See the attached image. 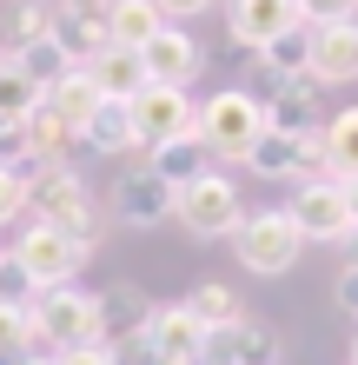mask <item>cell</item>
<instances>
[{"label":"cell","mask_w":358,"mask_h":365,"mask_svg":"<svg viewBox=\"0 0 358 365\" xmlns=\"http://www.w3.org/2000/svg\"><path fill=\"white\" fill-rule=\"evenodd\" d=\"M27 319H33V346H47L53 359H67L80 346H100V292H80V286L33 292Z\"/></svg>","instance_id":"1"},{"label":"cell","mask_w":358,"mask_h":365,"mask_svg":"<svg viewBox=\"0 0 358 365\" xmlns=\"http://www.w3.org/2000/svg\"><path fill=\"white\" fill-rule=\"evenodd\" d=\"M7 252L20 259V272L33 279V292L73 286L80 266L93 259V246H87V240H73V232H60V226H47V220H27V226H20V240H14Z\"/></svg>","instance_id":"2"},{"label":"cell","mask_w":358,"mask_h":365,"mask_svg":"<svg viewBox=\"0 0 358 365\" xmlns=\"http://www.w3.org/2000/svg\"><path fill=\"white\" fill-rule=\"evenodd\" d=\"M193 133L206 140L213 160H246L252 146H259V133H265V100L246 93V87H226V93H213V100L199 106Z\"/></svg>","instance_id":"3"},{"label":"cell","mask_w":358,"mask_h":365,"mask_svg":"<svg viewBox=\"0 0 358 365\" xmlns=\"http://www.w3.org/2000/svg\"><path fill=\"white\" fill-rule=\"evenodd\" d=\"M27 212L33 220H47L60 232H73V240H100V220H93V192L87 180L73 173V166H40V180L27 186Z\"/></svg>","instance_id":"4"},{"label":"cell","mask_w":358,"mask_h":365,"mask_svg":"<svg viewBox=\"0 0 358 365\" xmlns=\"http://www.w3.org/2000/svg\"><path fill=\"white\" fill-rule=\"evenodd\" d=\"M299 226H292V212L285 206H265V212H246L239 232H233V252H239V266L246 272H259V279H279L299 266Z\"/></svg>","instance_id":"5"},{"label":"cell","mask_w":358,"mask_h":365,"mask_svg":"<svg viewBox=\"0 0 358 365\" xmlns=\"http://www.w3.org/2000/svg\"><path fill=\"white\" fill-rule=\"evenodd\" d=\"M173 220L193 232V240H233L239 220H246V200H239L233 173H199L193 186H179Z\"/></svg>","instance_id":"6"},{"label":"cell","mask_w":358,"mask_h":365,"mask_svg":"<svg viewBox=\"0 0 358 365\" xmlns=\"http://www.w3.org/2000/svg\"><path fill=\"white\" fill-rule=\"evenodd\" d=\"M126 113H133V140L146 153H159V146H173L199 126V106L186 100V87H146L126 100Z\"/></svg>","instance_id":"7"},{"label":"cell","mask_w":358,"mask_h":365,"mask_svg":"<svg viewBox=\"0 0 358 365\" xmlns=\"http://www.w3.org/2000/svg\"><path fill=\"white\" fill-rule=\"evenodd\" d=\"M285 212H292V226H299V240L305 246H339L345 232H352V212H345V192H339V180H299L292 186V200H285Z\"/></svg>","instance_id":"8"},{"label":"cell","mask_w":358,"mask_h":365,"mask_svg":"<svg viewBox=\"0 0 358 365\" xmlns=\"http://www.w3.org/2000/svg\"><path fill=\"white\" fill-rule=\"evenodd\" d=\"M292 27H305L299 0H233V14H226V53H259L272 40H285Z\"/></svg>","instance_id":"9"},{"label":"cell","mask_w":358,"mask_h":365,"mask_svg":"<svg viewBox=\"0 0 358 365\" xmlns=\"http://www.w3.org/2000/svg\"><path fill=\"white\" fill-rule=\"evenodd\" d=\"M53 40L87 67L100 47H113V0H53Z\"/></svg>","instance_id":"10"},{"label":"cell","mask_w":358,"mask_h":365,"mask_svg":"<svg viewBox=\"0 0 358 365\" xmlns=\"http://www.w3.org/2000/svg\"><path fill=\"white\" fill-rule=\"evenodd\" d=\"M146 346H153L159 365H206L213 332H206L186 306H153V319H146Z\"/></svg>","instance_id":"11"},{"label":"cell","mask_w":358,"mask_h":365,"mask_svg":"<svg viewBox=\"0 0 358 365\" xmlns=\"http://www.w3.org/2000/svg\"><path fill=\"white\" fill-rule=\"evenodd\" d=\"M173 206H179V186H166L153 166H126L120 186H113L120 226H166V220H173Z\"/></svg>","instance_id":"12"},{"label":"cell","mask_w":358,"mask_h":365,"mask_svg":"<svg viewBox=\"0 0 358 365\" xmlns=\"http://www.w3.org/2000/svg\"><path fill=\"white\" fill-rule=\"evenodd\" d=\"M139 67H146V87H186V80L199 73V40L179 27V20H166V27L139 47Z\"/></svg>","instance_id":"13"},{"label":"cell","mask_w":358,"mask_h":365,"mask_svg":"<svg viewBox=\"0 0 358 365\" xmlns=\"http://www.w3.org/2000/svg\"><path fill=\"white\" fill-rule=\"evenodd\" d=\"M265 126L272 133H325V113H319V80H279V87L265 93Z\"/></svg>","instance_id":"14"},{"label":"cell","mask_w":358,"mask_h":365,"mask_svg":"<svg viewBox=\"0 0 358 365\" xmlns=\"http://www.w3.org/2000/svg\"><path fill=\"white\" fill-rule=\"evenodd\" d=\"M312 80L319 87H352L358 80V27H312Z\"/></svg>","instance_id":"15"},{"label":"cell","mask_w":358,"mask_h":365,"mask_svg":"<svg viewBox=\"0 0 358 365\" xmlns=\"http://www.w3.org/2000/svg\"><path fill=\"white\" fill-rule=\"evenodd\" d=\"M213 365H272L279 359V326H265V319H239V326L213 332Z\"/></svg>","instance_id":"16"},{"label":"cell","mask_w":358,"mask_h":365,"mask_svg":"<svg viewBox=\"0 0 358 365\" xmlns=\"http://www.w3.org/2000/svg\"><path fill=\"white\" fill-rule=\"evenodd\" d=\"M7 60H14V67H20V80H27V87H33V93H53V87H60V80H67V73L80 67V60H73L67 47H60V40H53V34H47V40H20V47H14Z\"/></svg>","instance_id":"17"},{"label":"cell","mask_w":358,"mask_h":365,"mask_svg":"<svg viewBox=\"0 0 358 365\" xmlns=\"http://www.w3.org/2000/svg\"><path fill=\"white\" fill-rule=\"evenodd\" d=\"M146 319H153V299L139 286H107L100 292V346H120V339L146 332Z\"/></svg>","instance_id":"18"},{"label":"cell","mask_w":358,"mask_h":365,"mask_svg":"<svg viewBox=\"0 0 358 365\" xmlns=\"http://www.w3.org/2000/svg\"><path fill=\"white\" fill-rule=\"evenodd\" d=\"M87 73H93V87L107 93V100H133V93H146V67H139L133 47H100V53L87 60Z\"/></svg>","instance_id":"19"},{"label":"cell","mask_w":358,"mask_h":365,"mask_svg":"<svg viewBox=\"0 0 358 365\" xmlns=\"http://www.w3.org/2000/svg\"><path fill=\"white\" fill-rule=\"evenodd\" d=\"M206 160H213V153H206V140H199V133H186V140H173V146H159V153L146 160V166H153L166 186H193L199 173H213Z\"/></svg>","instance_id":"20"},{"label":"cell","mask_w":358,"mask_h":365,"mask_svg":"<svg viewBox=\"0 0 358 365\" xmlns=\"http://www.w3.org/2000/svg\"><path fill=\"white\" fill-rule=\"evenodd\" d=\"M47 100H53V113L67 120L73 133H87V120L100 113V100H107V93L93 87V73H87V67H73V73H67V80H60V87L47 93Z\"/></svg>","instance_id":"21"},{"label":"cell","mask_w":358,"mask_h":365,"mask_svg":"<svg viewBox=\"0 0 358 365\" xmlns=\"http://www.w3.org/2000/svg\"><path fill=\"white\" fill-rule=\"evenodd\" d=\"M325 180H358V106H339V120H325Z\"/></svg>","instance_id":"22"},{"label":"cell","mask_w":358,"mask_h":365,"mask_svg":"<svg viewBox=\"0 0 358 365\" xmlns=\"http://www.w3.org/2000/svg\"><path fill=\"white\" fill-rule=\"evenodd\" d=\"M179 306L193 312L206 332H226V326H239V319H246V312H239V292H233V286H219V279H206V286H193V292L179 299Z\"/></svg>","instance_id":"23"},{"label":"cell","mask_w":358,"mask_h":365,"mask_svg":"<svg viewBox=\"0 0 358 365\" xmlns=\"http://www.w3.org/2000/svg\"><path fill=\"white\" fill-rule=\"evenodd\" d=\"M87 153H126V146H139L133 140V113H126V100H100V113L87 120Z\"/></svg>","instance_id":"24"},{"label":"cell","mask_w":358,"mask_h":365,"mask_svg":"<svg viewBox=\"0 0 358 365\" xmlns=\"http://www.w3.org/2000/svg\"><path fill=\"white\" fill-rule=\"evenodd\" d=\"M265 73H279V80H312V27H292L285 40H272V47L252 53Z\"/></svg>","instance_id":"25"},{"label":"cell","mask_w":358,"mask_h":365,"mask_svg":"<svg viewBox=\"0 0 358 365\" xmlns=\"http://www.w3.org/2000/svg\"><path fill=\"white\" fill-rule=\"evenodd\" d=\"M166 27V14L153 7V0H113V47H146V40H153Z\"/></svg>","instance_id":"26"},{"label":"cell","mask_w":358,"mask_h":365,"mask_svg":"<svg viewBox=\"0 0 358 365\" xmlns=\"http://www.w3.org/2000/svg\"><path fill=\"white\" fill-rule=\"evenodd\" d=\"M27 346H33V319H27V306H0V365L27 359Z\"/></svg>","instance_id":"27"},{"label":"cell","mask_w":358,"mask_h":365,"mask_svg":"<svg viewBox=\"0 0 358 365\" xmlns=\"http://www.w3.org/2000/svg\"><path fill=\"white\" fill-rule=\"evenodd\" d=\"M33 100H40V93L20 80V67L7 60V67H0V120H27V113H33Z\"/></svg>","instance_id":"28"},{"label":"cell","mask_w":358,"mask_h":365,"mask_svg":"<svg viewBox=\"0 0 358 365\" xmlns=\"http://www.w3.org/2000/svg\"><path fill=\"white\" fill-rule=\"evenodd\" d=\"M53 34V0H20L14 7V47L20 40H47Z\"/></svg>","instance_id":"29"},{"label":"cell","mask_w":358,"mask_h":365,"mask_svg":"<svg viewBox=\"0 0 358 365\" xmlns=\"http://www.w3.org/2000/svg\"><path fill=\"white\" fill-rule=\"evenodd\" d=\"M27 173H14V166H0V226H14L20 212H27Z\"/></svg>","instance_id":"30"},{"label":"cell","mask_w":358,"mask_h":365,"mask_svg":"<svg viewBox=\"0 0 358 365\" xmlns=\"http://www.w3.org/2000/svg\"><path fill=\"white\" fill-rule=\"evenodd\" d=\"M358 14V0H299V20L305 27H345Z\"/></svg>","instance_id":"31"},{"label":"cell","mask_w":358,"mask_h":365,"mask_svg":"<svg viewBox=\"0 0 358 365\" xmlns=\"http://www.w3.org/2000/svg\"><path fill=\"white\" fill-rule=\"evenodd\" d=\"M27 299H33V279L20 272L14 252H0V306H27Z\"/></svg>","instance_id":"32"},{"label":"cell","mask_w":358,"mask_h":365,"mask_svg":"<svg viewBox=\"0 0 358 365\" xmlns=\"http://www.w3.org/2000/svg\"><path fill=\"white\" fill-rule=\"evenodd\" d=\"M332 299H339V312H352V319H358V266H345V272H339Z\"/></svg>","instance_id":"33"},{"label":"cell","mask_w":358,"mask_h":365,"mask_svg":"<svg viewBox=\"0 0 358 365\" xmlns=\"http://www.w3.org/2000/svg\"><path fill=\"white\" fill-rule=\"evenodd\" d=\"M153 7H159L166 20H193V14H206V7H219V0H153Z\"/></svg>","instance_id":"34"},{"label":"cell","mask_w":358,"mask_h":365,"mask_svg":"<svg viewBox=\"0 0 358 365\" xmlns=\"http://www.w3.org/2000/svg\"><path fill=\"white\" fill-rule=\"evenodd\" d=\"M60 365H113V352L107 346H80V352H67Z\"/></svg>","instance_id":"35"},{"label":"cell","mask_w":358,"mask_h":365,"mask_svg":"<svg viewBox=\"0 0 358 365\" xmlns=\"http://www.w3.org/2000/svg\"><path fill=\"white\" fill-rule=\"evenodd\" d=\"M339 192H345V212H352V226H358V180H339Z\"/></svg>","instance_id":"36"},{"label":"cell","mask_w":358,"mask_h":365,"mask_svg":"<svg viewBox=\"0 0 358 365\" xmlns=\"http://www.w3.org/2000/svg\"><path fill=\"white\" fill-rule=\"evenodd\" d=\"M345 246H352V266H358V226H352V232H345Z\"/></svg>","instance_id":"37"},{"label":"cell","mask_w":358,"mask_h":365,"mask_svg":"<svg viewBox=\"0 0 358 365\" xmlns=\"http://www.w3.org/2000/svg\"><path fill=\"white\" fill-rule=\"evenodd\" d=\"M14 365H60V359H33V352H27V359H14Z\"/></svg>","instance_id":"38"},{"label":"cell","mask_w":358,"mask_h":365,"mask_svg":"<svg viewBox=\"0 0 358 365\" xmlns=\"http://www.w3.org/2000/svg\"><path fill=\"white\" fill-rule=\"evenodd\" d=\"M352 365H358V339H352Z\"/></svg>","instance_id":"39"},{"label":"cell","mask_w":358,"mask_h":365,"mask_svg":"<svg viewBox=\"0 0 358 365\" xmlns=\"http://www.w3.org/2000/svg\"><path fill=\"white\" fill-rule=\"evenodd\" d=\"M0 67H7V53H0Z\"/></svg>","instance_id":"40"},{"label":"cell","mask_w":358,"mask_h":365,"mask_svg":"<svg viewBox=\"0 0 358 365\" xmlns=\"http://www.w3.org/2000/svg\"><path fill=\"white\" fill-rule=\"evenodd\" d=\"M352 27H358V14H352Z\"/></svg>","instance_id":"41"},{"label":"cell","mask_w":358,"mask_h":365,"mask_svg":"<svg viewBox=\"0 0 358 365\" xmlns=\"http://www.w3.org/2000/svg\"><path fill=\"white\" fill-rule=\"evenodd\" d=\"M206 365H213V359H206Z\"/></svg>","instance_id":"42"},{"label":"cell","mask_w":358,"mask_h":365,"mask_svg":"<svg viewBox=\"0 0 358 365\" xmlns=\"http://www.w3.org/2000/svg\"><path fill=\"white\" fill-rule=\"evenodd\" d=\"M0 252H7V246H0Z\"/></svg>","instance_id":"43"}]
</instances>
